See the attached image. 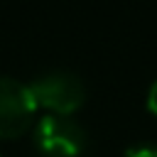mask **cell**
Here are the masks:
<instances>
[{"label": "cell", "mask_w": 157, "mask_h": 157, "mask_svg": "<svg viewBox=\"0 0 157 157\" xmlns=\"http://www.w3.org/2000/svg\"><path fill=\"white\" fill-rule=\"evenodd\" d=\"M37 108L49 115H71L86 103V86L71 71H47L27 83Z\"/></svg>", "instance_id": "cell-1"}, {"label": "cell", "mask_w": 157, "mask_h": 157, "mask_svg": "<svg viewBox=\"0 0 157 157\" xmlns=\"http://www.w3.org/2000/svg\"><path fill=\"white\" fill-rule=\"evenodd\" d=\"M34 147L44 157H81L88 137L71 115H42L32 128Z\"/></svg>", "instance_id": "cell-2"}, {"label": "cell", "mask_w": 157, "mask_h": 157, "mask_svg": "<svg viewBox=\"0 0 157 157\" xmlns=\"http://www.w3.org/2000/svg\"><path fill=\"white\" fill-rule=\"evenodd\" d=\"M37 123V103L27 83L0 76V140H15Z\"/></svg>", "instance_id": "cell-3"}, {"label": "cell", "mask_w": 157, "mask_h": 157, "mask_svg": "<svg viewBox=\"0 0 157 157\" xmlns=\"http://www.w3.org/2000/svg\"><path fill=\"white\" fill-rule=\"evenodd\" d=\"M125 157H157V145H147V142L132 145V147H128Z\"/></svg>", "instance_id": "cell-4"}, {"label": "cell", "mask_w": 157, "mask_h": 157, "mask_svg": "<svg viewBox=\"0 0 157 157\" xmlns=\"http://www.w3.org/2000/svg\"><path fill=\"white\" fill-rule=\"evenodd\" d=\"M147 110L157 118V81L150 86V91H147Z\"/></svg>", "instance_id": "cell-5"}]
</instances>
